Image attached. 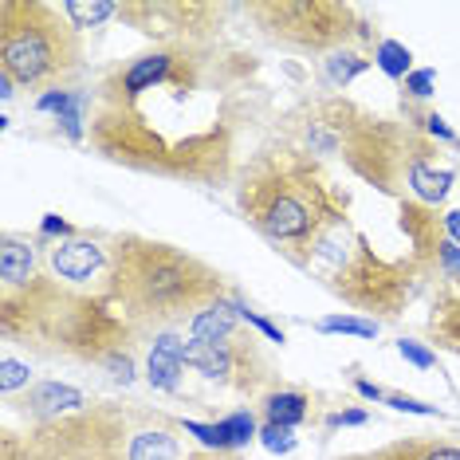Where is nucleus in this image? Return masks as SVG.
Wrapping results in <instances>:
<instances>
[{"label": "nucleus", "mask_w": 460, "mask_h": 460, "mask_svg": "<svg viewBox=\"0 0 460 460\" xmlns=\"http://www.w3.org/2000/svg\"><path fill=\"white\" fill-rule=\"evenodd\" d=\"M264 79L244 48L154 44L102 71L87 95V138L114 165L177 185L236 181Z\"/></svg>", "instance_id": "obj_1"}, {"label": "nucleus", "mask_w": 460, "mask_h": 460, "mask_svg": "<svg viewBox=\"0 0 460 460\" xmlns=\"http://www.w3.org/2000/svg\"><path fill=\"white\" fill-rule=\"evenodd\" d=\"M0 334L13 347L87 366H111L138 339L102 291L71 288L44 271L36 244L20 236L0 240Z\"/></svg>", "instance_id": "obj_2"}, {"label": "nucleus", "mask_w": 460, "mask_h": 460, "mask_svg": "<svg viewBox=\"0 0 460 460\" xmlns=\"http://www.w3.org/2000/svg\"><path fill=\"white\" fill-rule=\"evenodd\" d=\"M284 138L315 158H342L366 190L385 197H417L437 208L453 190V170L437 165L441 146L417 122L385 119L342 95L303 102L288 119Z\"/></svg>", "instance_id": "obj_3"}, {"label": "nucleus", "mask_w": 460, "mask_h": 460, "mask_svg": "<svg viewBox=\"0 0 460 460\" xmlns=\"http://www.w3.org/2000/svg\"><path fill=\"white\" fill-rule=\"evenodd\" d=\"M342 190L315 154L276 138L236 173V208L284 260L307 268L311 248L342 208Z\"/></svg>", "instance_id": "obj_4"}, {"label": "nucleus", "mask_w": 460, "mask_h": 460, "mask_svg": "<svg viewBox=\"0 0 460 460\" xmlns=\"http://www.w3.org/2000/svg\"><path fill=\"white\" fill-rule=\"evenodd\" d=\"M107 256L111 264L99 291L138 334H165L181 323H193L213 303L228 299L225 271L170 240L119 233L107 240Z\"/></svg>", "instance_id": "obj_5"}, {"label": "nucleus", "mask_w": 460, "mask_h": 460, "mask_svg": "<svg viewBox=\"0 0 460 460\" xmlns=\"http://www.w3.org/2000/svg\"><path fill=\"white\" fill-rule=\"evenodd\" d=\"M303 271L374 323L397 319L425 284H437V268L425 256L413 248H382L370 228L354 221L350 190H342L339 217L323 228Z\"/></svg>", "instance_id": "obj_6"}, {"label": "nucleus", "mask_w": 460, "mask_h": 460, "mask_svg": "<svg viewBox=\"0 0 460 460\" xmlns=\"http://www.w3.org/2000/svg\"><path fill=\"white\" fill-rule=\"evenodd\" d=\"M0 75L24 91H64L83 75V32L48 0H0Z\"/></svg>", "instance_id": "obj_7"}, {"label": "nucleus", "mask_w": 460, "mask_h": 460, "mask_svg": "<svg viewBox=\"0 0 460 460\" xmlns=\"http://www.w3.org/2000/svg\"><path fill=\"white\" fill-rule=\"evenodd\" d=\"M130 437V413L111 402H95L56 421H36L24 433L4 429L0 460H127Z\"/></svg>", "instance_id": "obj_8"}, {"label": "nucleus", "mask_w": 460, "mask_h": 460, "mask_svg": "<svg viewBox=\"0 0 460 460\" xmlns=\"http://www.w3.org/2000/svg\"><path fill=\"white\" fill-rule=\"evenodd\" d=\"M240 13L252 20L264 40L303 56H334L354 40L370 36V24L358 16V8L342 0H252Z\"/></svg>", "instance_id": "obj_9"}, {"label": "nucleus", "mask_w": 460, "mask_h": 460, "mask_svg": "<svg viewBox=\"0 0 460 460\" xmlns=\"http://www.w3.org/2000/svg\"><path fill=\"white\" fill-rule=\"evenodd\" d=\"M233 4H205V0H122L119 20L150 36L154 44H217Z\"/></svg>", "instance_id": "obj_10"}, {"label": "nucleus", "mask_w": 460, "mask_h": 460, "mask_svg": "<svg viewBox=\"0 0 460 460\" xmlns=\"http://www.w3.org/2000/svg\"><path fill=\"white\" fill-rule=\"evenodd\" d=\"M185 366L193 374H201L205 382H217L225 390H236V394H264L271 382H276V366H271L268 350L260 347V339L252 334L236 331L228 339H217V342H185Z\"/></svg>", "instance_id": "obj_11"}, {"label": "nucleus", "mask_w": 460, "mask_h": 460, "mask_svg": "<svg viewBox=\"0 0 460 460\" xmlns=\"http://www.w3.org/2000/svg\"><path fill=\"white\" fill-rule=\"evenodd\" d=\"M425 334L437 350L460 354V248L453 240H445L441 248V271H437V284H433Z\"/></svg>", "instance_id": "obj_12"}, {"label": "nucleus", "mask_w": 460, "mask_h": 460, "mask_svg": "<svg viewBox=\"0 0 460 460\" xmlns=\"http://www.w3.org/2000/svg\"><path fill=\"white\" fill-rule=\"evenodd\" d=\"M48 264L71 288H87L91 279H99V288H102L111 256H107V244H99V240L71 236V240H56L48 248Z\"/></svg>", "instance_id": "obj_13"}, {"label": "nucleus", "mask_w": 460, "mask_h": 460, "mask_svg": "<svg viewBox=\"0 0 460 460\" xmlns=\"http://www.w3.org/2000/svg\"><path fill=\"white\" fill-rule=\"evenodd\" d=\"M87 405V397H83L75 385H59V382H40L32 385V390L24 394V402L16 405L20 413H28L32 417V425L36 421H56V417H64V413H75Z\"/></svg>", "instance_id": "obj_14"}, {"label": "nucleus", "mask_w": 460, "mask_h": 460, "mask_svg": "<svg viewBox=\"0 0 460 460\" xmlns=\"http://www.w3.org/2000/svg\"><path fill=\"white\" fill-rule=\"evenodd\" d=\"M185 370V342L173 331L154 339L150 358H146V378L154 390H177V374Z\"/></svg>", "instance_id": "obj_15"}, {"label": "nucleus", "mask_w": 460, "mask_h": 460, "mask_svg": "<svg viewBox=\"0 0 460 460\" xmlns=\"http://www.w3.org/2000/svg\"><path fill=\"white\" fill-rule=\"evenodd\" d=\"M181 456H185V448H181V437H177V429H170V425L134 429L130 456L127 460H181Z\"/></svg>", "instance_id": "obj_16"}, {"label": "nucleus", "mask_w": 460, "mask_h": 460, "mask_svg": "<svg viewBox=\"0 0 460 460\" xmlns=\"http://www.w3.org/2000/svg\"><path fill=\"white\" fill-rule=\"evenodd\" d=\"M378 460H460V445L441 437H402L378 448Z\"/></svg>", "instance_id": "obj_17"}, {"label": "nucleus", "mask_w": 460, "mask_h": 460, "mask_svg": "<svg viewBox=\"0 0 460 460\" xmlns=\"http://www.w3.org/2000/svg\"><path fill=\"white\" fill-rule=\"evenodd\" d=\"M311 413V397L299 394V390H271L264 397V417L268 425H279V429H296L307 421Z\"/></svg>", "instance_id": "obj_18"}, {"label": "nucleus", "mask_w": 460, "mask_h": 460, "mask_svg": "<svg viewBox=\"0 0 460 460\" xmlns=\"http://www.w3.org/2000/svg\"><path fill=\"white\" fill-rule=\"evenodd\" d=\"M64 16L71 20V24L79 28H95L102 24V20H111V16H119V4H111V0H64Z\"/></svg>", "instance_id": "obj_19"}, {"label": "nucleus", "mask_w": 460, "mask_h": 460, "mask_svg": "<svg viewBox=\"0 0 460 460\" xmlns=\"http://www.w3.org/2000/svg\"><path fill=\"white\" fill-rule=\"evenodd\" d=\"M323 67H327V83H331V87H347L354 75H362V71L370 67V59H362L358 51L342 48V51H334V56L323 59Z\"/></svg>", "instance_id": "obj_20"}, {"label": "nucleus", "mask_w": 460, "mask_h": 460, "mask_svg": "<svg viewBox=\"0 0 460 460\" xmlns=\"http://www.w3.org/2000/svg\"><path fill=\"white\" fill-rule=\"evenodd\" d=\"M374 59H378V67H382L390 79H410V67H413L410 48L394 44V40H382L378 51H374Z\"/></svg>", "instance_id": "obj_21"}, {"label": "nucleus", "mask_w": 460, "mask_h": 460, "mask_svg": "<svg viewBox=\"0 0 460 460\" xmlns=\"http://www.w3.org/2000/svg\"><path fill=\"white\" fill-rule=\"evenodd\" d=\"M319 331L323 334H358V339H374V334H378V323L362 319V315H327V319H319Z\"/></svg>", "instance_id": "obj_22"}, {"label": "nucleus", "mask_w": 460, "mask_h": 460, "mask_svg": "<svg viewBox=\"0 0 460 460\" xmlns=\"http://www.w3.org/2000/svg\"><path fill=\"white\" fill-rule=\"evenodd\" d=\"M221 425H225V433H228V445H233V453H236V448H244L256 437V421H252V413H248V410L228 413Z\"/></svg>", "instance_id": "obj_23"}, {"label": "nucleus", "mask_w": 460, "mask_h": 460, "mask_svg": "<svg viewBox=\"0 0 460 460\" xmlns=\"http://www.w3.org/2000/svg\"><path fill=\"white\" fill-rule=\"evenodd\" d=\"M0 370H4V374H0V390H4V397H13L20 385L32 378V374H28V366H24V362H16L13 354L4 358V366H0Z\"/></svg>", "instance_id": "obj_24"}, {"label": "nucleus", "mask_w": 460, "mask_h": 460, "mask_svg": "<svg viewBox=\"0 0 460 460\" xmlns=\"http://www.w3.org/2000/svg\"><path fill=\"white\" fill-rule=\"evenodd\" d=\"M260 441H264V448H271V453H291V448H296V437H291V429H279V425H264Z\"/></svg>", "instance_id": "obj_25"}, {"label": "nucleus", "mask_w": 460, "mask_h": 460, "mask_svg": "<svg viewBox=\"0 0 460 460\" xmlns=\"http://www.w3.org/2000/svg\"><path fill=\"white\" fill-rule=\"evenodd\" d=\"M385 402H390V405H394V410H402V413L441 417V410H437V405H425V402H417V397H405V394H385Z\"/></svg>", "instance_id": "obj_26"}, {"label": "nucleus", "mask_w": 460, "mask_h": 460, "mask_svg": "<svg viewBox=\"0 0 460 460\" xmlns=\"http://www.w3.org/2000/svg\"><path fill=\"white\" fill-rule=\"evenodd\" d=\"M433 83H437L433 71H410V79H405V91H410L413 99H429V95H433Z\"/></svg>", "instance_id": "obj_27"}, {"label": "nucleus", "mask_w": 460, "mask_h": 460, "mask_svg": "<svg viewBox=\"0 0 460 460\" xmlns=\"http://www.w3.org/2000/svg\"><path fill=\"white\" fill-rule=\"evenodd\" d=\"M397 350H402V358H410L413 366H421V370H429L437 358H433V350H425V347H417V342H410V339H402L397 342Z\"/></svg>", "instance_id": "obj_28"}, {"label": "nucleus", "mask_w": 460, "mask_h": 460, "mask_svg": "<svg viewBox=\"0 0 460 460\" xmlns=\"http://www.w3.org/2000/svg\"><path fill=\"white\" fill-rule=\"evenodd\" d=\"M181 460H240V453H217V448H193Z\"/></svg>", "instance_id": "obj_29"}, {"label": "nucleus", "mask_w": 460, "mask_h": 460, "mask_svg": "<svg viewBox=\"0 0 460 460\" xmlns=\"http://www.w3.org/2000/svg\"><path fill=\"white\" fill-rule=\"evenodd\" d=\"M445 236L453 240V244H460V208L456 213H445Z\"/></svg>", "instance_id": "obj_30"}, {"label": "nucleus", "mask_w": 460, "mask_h": 460, "mask_svg": "<svg viewBox=\"0 0 460 460\" xmlns=\"http://www.w3.org/2000/svg\"><path fill=\"white\" fill-rule=\"evenodd\" d=\"M44 233L51 236V233H59V236H71V233H75V228H71L67 221H59V217H48V221H44Z\"/></svg>", "instance_id": "obj_31"}, {"label": "nucleus", "mask_w": 460, "mask_h": 460, "mask_svg": "<svg viewBox=\"0 0 460 460\" xmlns=\"http://www.w3.org/2000/svg\"><path fill=\"white\" fill-rule=\"evenodd\" d=\"M13 87H16V83H13V79H8V75H0V99H4V102H8V99H13V95H16V91H13Z\"/></svg>", "instance_id": "obj_32"}, {"label": "nucleus", "mask_w": 460, "mask_h": 460, "mask_svg": "<svg viewBox=\"0 0 460 460\" xmlns=\"http://www.w3.org/2000/svg\"><path fill=\"white\" fill-rule=\"evenodd\" d=\"M339 421H342V425H362V421H366V413L350 410V413H339Z\"/></svg>", "instance_id": "obj_33"}, {"label": "nucleus", "mask_w": 460, "mask_h": 460, "mask_svg": "<svg viewBox=\"0 0 460 460\" xmlns=\"http://www.w3.org/2000/svg\"><path fill=\"white\" fill-rule=\"evenodd\" d=\"M358 390H362L366 397H374V402H378V397H382V402H385V394L378 390V385H370V382H358Z\"/></svg>", "instance_id": "obj_34"}, {"label": "nucleus", "mask_w": 460, "mask_h": 460, "mask_svg": "<svg viewBox=\"0 0 460 460\" xmlns=\"http://www.w3.org/2000/svg\"><path fill=\"white\" fill-rule=\"evenodd\" d=\"M334 460H378V448H374V453H347V456H334Z\"/></svg>", "instance_id": "obj_35"}]
</instances>
